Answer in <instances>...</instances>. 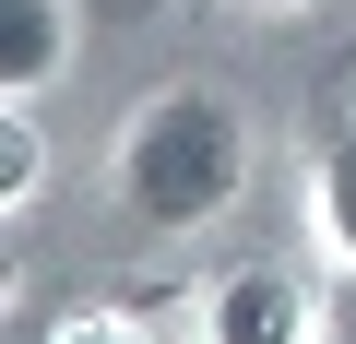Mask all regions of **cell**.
Wrapping results in <instances>:
<instances>
[{"instance_id": "6da1fadb", "label": "cell", "mask_w": 356, "mask_h": 344, "mask_svg": "<svg viewBox=\"0 0 356 344\" xmlns=\"http://www.w3.org/2000/svg\"><path fill=\"white\" fill-rule=\"evenodd\" d=\"M238 190H250V119H238L214 83L143 95V119L119 131V202H131V226L191 238V226H214Z\"/></svg>"}, {"instance_id": "7a4b0ae2", "label": "cell", "mask_w": 356, "mask_h": 344, "mask_svg": "<svg viewBox=\"0 0 356 344\" xmlns=\"http://www.w3.org/2000/svg\"><path fill=\"white\" fill-rule=\"evenodd\" d=\"M309 332H321V285L297 261H238L202 297V344H309Z\"/></svg>"}, {"instance_id": "3957f363", "label": "cell", "mask_w": 356, "mask_h": 344, "mask_svg": "<svg viewBox=\"0 0 356 344\" xmlns=\"http://www.w3.org/2000/svg\"><path fill=\"white\" fill-rule=\"evenodd\" d=\"M72 36H83L72 0H0V95H36L72 60Z\"/></svg>"}, {"instance_id": "277c9868", "label": "cell", "mask_w": 356, "mask_h": 344, "mask_svg": "<svg viewBox=\"0 0 356 344\" xmlns=\"http://www.w3.org/2000/svg\"><path fill=\"white\" fill-rule=\"evenodd\" d=\"M309 202H321V238H332V261H356V131H344V142L321 154Z\"/></svg>"}, {"instance_id": "5b68a950", "label": "cell", "mask_w": 356, "mask_h": 344, "mask_svg": "<svg viewBox=\"0 0 356 344\" xmlns=\"http://www.w3.org/2000/svg\"><path fill=\"white\" fill-rule=\"evenodd\" d=\"M48 344H154V332H143L131 309H72V320H60Z\"/></svg>"}, {"instance_id": "8992f818", "label": "cell", "mask_w": 356, "mask_h": 344, "mask_svg": "<svg viewBox=\"0 0 356 344\" xmlns=\"http://www.w3.org/2000/svg\"><path fill=\"white\" fill-rule=\"evenodd\" d=\"M309 344H356V261L321 285V332H309Z\"/></svg>"}, {"instance_id": "52a82bcc", "label": "cell", "mask_w": 356, "mask_h": 344, "mask_svg": "<svg viewBox=\"0 0 356 344\" xmlns=\"http://www.w3.org/2000/svg\"><path fill=\"white\" fill-rule=\"evenodd\" d=\"M226 13H309V0H226Z\"/></svg>"}, {"instance_id": "ba28073f", "label": "cell", "mask_w": 356, "mask_h": 344, "mask_svg": "<svg viewBox=\"0 0 356 344\" xmlns=\"http://www.w3.org/2000/svg\"><path fill=\"white\" fill-rule=\"evenodd\" d=\"M119 13H143V0H119Z\"/></svg>"}]
</instances>
